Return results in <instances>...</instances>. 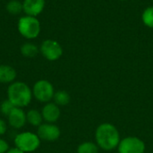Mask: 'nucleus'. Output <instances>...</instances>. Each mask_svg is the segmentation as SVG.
<instances>
[{"label": "nucleus", "mask_w": 153, "mask_h": 153, "mask_svg": "<svg viewBox=\"0 0 153 153\" xmlns=\"http://www.w3.org/2000/svg\"><path fill=\"white\" fill-rule=\"evenodd\" d=\"M20 51L24 57L32 58L39 54V48L32 42H25L21 46Z\"/></svg>", "instance_id": "obj_14"}, {"label": "nucleus", "mask_w": 153, "mask_h": 153, "mask_svg": "<svg viewBox=\"0 0 153 153\" xmlns=\"http://www.w3.org/2000/svg\"><path fill=\"white\" fill-rule=\"evenodd\" d=\"M39 52L48 61H56L63 55V48L55 39H45L39 46Z\"/></svg>", "instance_id": "obj_6"}, {"label": "nucleus", "mask_w": 153, "mask_h": 153, "mask_svg": "<svg viewBox=\"0 0 153 153\" xmlns=\"http://www.w3.org/2000/svg\"><path fill=\"white\" fill-rule=\"evenodd\" d=\"M6 153H24V152H22L21 150H19L18 148L13 147V148H10V149L7 151V152Z\"/></svg>", "instance_id": "obj_22"}, {"label": "nucleus", "mask_w": 153, "mask_h": 153, "mask_svg": "<svg viewBox=\"0 0 153 153\" xmlns=\"http://www.w3.org/2000/svg\"><path fill=\"white\" fill-rule=\"evenodd\" d=\"M98 146L105 151L117 148L120 143V135L117 127L109 123H104L98 126L95 133Z\"/></svg>", "instance_id": "obj_2"}, {"label": "nucleus", "mask_w": 153, "mask_h": 153, "mask_svg": "<svg viewBox=\"0 0 153 153\" xmlns=\"http://www.w3.org/2000/svg\"><path fill=\"white\" fill-rule=\"evenodd\" d=\"M9 149L10 147L8 143L4 139L0 138V153H6Z\"/></svg>", "instance_id": "obj_20"}, {"label": "nucleus", "mask_w": 153, "mask_h": 153, "mask_svg": "<svg viewBox=\"0 0 153 153\" xmlns=\"http://www.w3.org/2000/svg\"><path fill=\"white\" fill-rule=\"evenodd\" d=\"M7 100L15 108H26L33 98L31 88L24 82L14 81L7 88Z\"/></svg>", "instance_id": "obj_1"}, {"label": "nucleus", "mask_w": 153, "mask_h": 153, "mask_svg": "<svg viewBox=\"0 0 153 153\" xmlns=\"http://www.w3.org/2000/svg\"><path fill=\"white\" fill-rule=\"evenodd\" d=\"M41 140L37 134L25 131L19 133L13 139L14 147L24 153H30L37 151L40 146Z\"/></svg>", "instance_id": "obj_4"}, {"label": "nucleus", "mask_w": 153, "mask_h": 153, "mask_svg": "<svg viewBox=\"0 0 153 153\" xmlns=\"http://www.w3.org/2000/svg\"><path fill=\"white\" fill-rule=\"evenodd\" d=\"M6 131H7V124L4 119L0 118V136L4 135L6 133Z\"/></svg>", "instance_id": "obj_21"}, {"label": "nucleus", "mask_w": 153, "mask_h": 153, "mask_svg": "<svg viewBox=\"0 0 153 153\" xmlns=\"http://www.w3.org/2000/svg\"><path fill=\"white\" fill-rule=\"evenodd\" d=\"M70 95L65 91H57L55 92L53 97V102L57 106H66L70 102Z\"/></svg>", "instance_id": "obj_16"}, {"label": "nucleus", "mask_w": 153, "mask_h": 153, "mask_svg": "<svg viewBox=\"0 0 153 153\" xmlns=\"http://www.w3.org/2000/svg\"><path fill=\"white\" fill-rule=\"evenodd\" d=\"M37 134L41 141L55 142L59 138L61 132L59 127L55 124L45 122L37 128Z\"/></svg>", "instance_id": "obj_8"}, {"label": "nucleus", "mask_w": 153, "mask_h": 153, "mask_svg": "<svg viewBox=\"0 0 153 153\" xmlns=\"http://www.w3.org/2000/svg\"><path fill=\"white\" fill-rule=\"evenodd\" d=\"M15 69L9 65H0V83L10 84L16 79Z\"/></svg>", "instance_id": "obj_12"}, {"label": "nucleus", "mask_w": 153, "mask_h": 153, "mask_svg": "<svg viewBox=\"0 0 153 153\" xmlns=\"http://www.w3.org/2000/svg\"><path fill=\"white\" fill-rule=\"evenodd\" d=\"M5 10L11 15H19L23 12L22 2L20 0H9L5 4Z\"/></svg>", "instance_id": "obj_15"}, {"label": "nucleus", "mask_w": 153, "mask_h": 153, "mask_svg": "<svg viewBox=\"0 0 153 153\" xmlns=\"http://www.w3.org/2000/svg\"><path fill=\"white\" fill-rule=\"evenodd\" d=\"M46 5L45 0H23L22 8L25 15L38 17L44 11Z\"/></svg>", "instance_id": "obj_10"}, {"label": "nucleus", "mask_w": 153, "mask_h": 153, "mask_svg": "<svg viewBox=\"0 0 153 153\" xmlns=\"http://www.w3.org/2000/svg\"><path fill=\"white\" fill-rule=\"evenodd\" d=\"M26 119H27V123L29 125H30L31 126L37 127V128L44 121L43 117H42L41 111L38 110V109H34V108H31L26 112Z\"/></svg>", "instance_id": "obj_13"}, {"label": "nucleus", "mask_w": 153, "mask_h": 153, "mask_svg": "<svg viewBox=\"0 0 153 153\" xmlns=\"http://www.w3.org/2000/svg\"><path fill=\"white\" fill-rule=\"evenodd\" d=\"M33 98L41 103H48L53 100L55 94V89L53 84L48 80L37 81L31 88Z\"/></svg>", "instance_id": "obj_5"}, {"label": "nucleus", "mask_w": 153, "mask_h": 153, "mask_svg": "<svg viewBox=\"0 0 153 153\" xmlns=\"http://www.w3.org/2000/svg\"><path fill=\"white\" fill-rule=\"evenodd\" d=\"M142 20L144 25L149 28H153V6H149L143 11Z\"/></svg>", "instance_id": "obj_18"}, {"label": "nucleus", "mask_w": 153, "mask_h": 153, "mask_svg": "<svg viewBox=\"0 0 153 153\" xmlns=\"http://www.w3.org/2000/svg\"><path fill=\"white\" fill-rule=\"evenodd\" d=\"M15 107L11 103V101L6 99V100H3L0 104V113H2L4 116H5L7 117V116L11 113V111Z\"/></svg>", "instance_id": "obj_19"}, {"label": "nucleus", "mask_w": 153, "mask_h": 153, "mask_svg": "<svg viewBox=\"0 0 153 153\" xmlns=\"http://www.w3.org/2000/svg\"><path fill=\"white\" fill-rule=\"evenodd\" d=\"M121 1H127V0H121Z\"/></svg>", "instance_id": "obj_23"}, {"label": "nucleus", "mask_w": 153, "mask_h": 153, "mask_svg": "<svg viewBox=\"0 0 153 153\" xmlns=\"http://www.w3.org/2000/svg\"><path fill=\"white\" fill-rule=\"evenodd\" d=\"M98 145L91 142L82 143L77 148V153H98Z\"/></svg>", "instance_id": "obj_17"}, {"label": "nucleus", "mask_w": 153, "mask_h": 153, "mask_svg": "<svg viewBox=\"0 0 153 153\" xmlns=\"http://www.w3.org/2000/svg\"><path fill=\"white\" fill-rule=\"evenodd\" d=\"M41 114L43 120L46 123L55 124L59 119L61 112L59 106H57L54 102H48L43 106L41 109Z\"/></svg>", "instance_id": "obj_11"}, {"label": "nucleus", "mask_w": 153, "mask_h": 153, "mask_svg": "<svg viewBox=\"0 0 153 153\" xmlns=\"http://www.w3.org/2000/svg\"><path fill=\"white\" fill-rule=\"evenodd\" d=\"M7 123L11 127L16 130L24 127L27 124L26 112L23 110V108H14L7 116Z\"/></svg>", "instance_id": "obj_9"}, {"label": "nucleus", "mask_w": 153, "mask_h": 153, "mask_svg": "<svg viewBox=\"0 0 153 153\" xmlns=\"http://www.w3.org/2000/svg\"><path fill=\"white\" fill-rule=\"evenodd\" d=\"M118 153H144L145 143L138 137L129 136L120 141Z\"/></svg>", "instance_id": "obj_7"}, {"label": "nucleus", "mask_w": 153, "mask_h": 153, "mask_svg": "<svg viewBox=\"0 0 153 153\" xmlns=\"http://www.w3.org/2000/svg\"><path fill=\"white\" fill-rule=\"evenodd\" d=\"M17 30L22 37L28 40H31L38 38L40 34L41 25L37 17L23 15L18 20Z\"/></svg>", "instance_id": "obj_3"}]
</instances>
